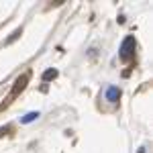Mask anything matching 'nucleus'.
<instances>
[{"mask_svg": "<svg viewBox=\"0 0 153 153\" xmlns=\"http://www.w3.org/2000/svg\"><path fill=\"white\" fill-rule=\"evenodd\" d=\"M27 84H29V74L19 76V78L14 80V86H12V90H10V98H16V96L21 94L25 88H27Z\"/></svg>", "mask_w": 153, "mask_h": 153, "instance_id": "nucleus-2", "label": "nucleus"}, {"mask_svg": "<svg viewBox=\"0 0 153 153\" xmlns=\"http://www.w3.org/2000/svg\"><path fill=\"white\" fill-rule=\"evenodd\" d=\"M6 133H8V127H0V137L6 135Z\"/></svg>", "mask_w": 153, "mask_h": 153, "instance_id": "nucleus-7", "label": "nucleus"}, {"mask_svg": "<svg viewBox=\"0 0 153 153\" xmlns=\"http://www.w3.org/2000/svg\"><path fill=\"white\" fill-rule=\"evenodd\" d=\"M21 35H23V29H16V31H12L10 37H8V39L4 41V45H10V43H14V41H16V39H19Z\"/></svg>", "mask_w": 153, "mask_h": 153, "instance_id": "nucleus-6", "label": "nucleus"}, {"mask_svg": "<svg viewBox=\"0 0 153 153\" xmlns=\"http://www.w3.org/2000/svg\"><path fill=\"white\" fill-rule=\"evenodd\" d=\"M135 47H137V41L133 35H127L120 43V49H118V57L123 61H131L133 55H135Z\"/></svg>", "mask_w": 153, "mask_h": 153, "instance_id": "nucleus-1", "label": "nucleus"}, {"mask_svg": "<svg viewBox=\"0 0 153 153\" xmlns=\"http://www.w3.org/2000/svg\"><path fill=\"white\" fill-rule=\"evenodd\" d=\"M104 96H106L108 102H117L118 98H120V88H118V86H108L106 92H104Z\"/></svg>", "mask_w": 153, "mask_h": 153, "instance_id": "nucleus-3", "label": "nucleus"}, {"mask_svg": "<svg viewBox=\"0 0 153 153\" xmlns=\"http://www.w3.org/2000/svg\"><path fill=\"white\" fill-rule=\"evenodd\" d=\"M39 118V112H27L25 117H21V125H29V123H33V120H37Z\"/></svg>", "mask_w": 153, "mask_h": 153, "instance_id": "nucleus-4", "label": "nucleus"}, {"mask_svg": "<svg viewBox=\"0 0 153 153\" xmlns=\"http://www.w3.org/2000/svg\"><path fill=\"white\" fill-rule=\"evenodd\" d=\"M57 74H59L57 70H53V68H51V70L43 71V76H41V78H43V82H51V80H55V78H57Z\"/></svg>", "mask_w": 153, "mask_h": 153, "instance_id": "nucleus-5", "label": "nucleus"}]
</instances>
